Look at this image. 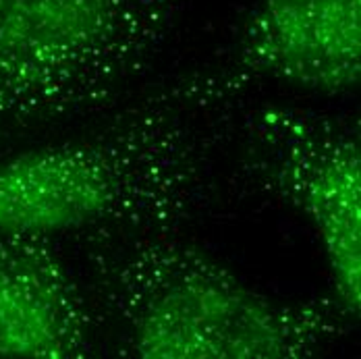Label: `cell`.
Masks as SVG:
<instances>
[{
    "label": "cell",
    "instance_id": "5b68a950",
    "mask_svg": "<svg viewBox=\"0 0 361 359\" xmlns=\"http://www.w3.org/2000/svg\"><path fill=\"white\" fill-rule=\"evenodd\" d=\"M360 77L361 0H257L222 69L183 81L202 107L220 110L259 81L336 96Z\"/></svg>",
    "mask_w": 361,
    "mask_h": 359
},
{
    "label": "cell",
    "instance_id": "6da1fadb",
    "mask_svg": "<svg viewBox=\"0 0 361 359\" xmlns=\"http://www.w3.org/2000/svg\"><path fill=\"white\" fill-rule=\"evenodd\" d=\"M208 112L175 81L102 129L2 162L0 233L52 241L177 231L206 197Z\"/></svg>",
    "mask_w": 361,
    "mask_h": 359
},
{
    "label": "cell",
    "instance_id": "277c9868",
    "mask_svg": "<svg viewBox=\"0 0 361 359\" xmlns=\"http://www.w3.org/2000/svg\"><path fill=\"white\" fill-rule=\"evenodd\" d=\"M245 169L318 235L334 295L349 318L361 308V144L351 125L266 104L247 116Z\"/></svg>",
    "mask_w": 361,
    "mask_h": 359
},
{
    "label": "cell",
    "instance_id": "7a4b0ae2",
    "mask_svg": "<svg viewBox=\"0 0 361 359\" xmlns=\"http://www.w3.org/2000/svg\"><path fill=\"white\" fill-rule=\"evenodd\" d=\"M135 231L92 241L98 295L142 359H305L351 320L330 299L285 301L241 281L175 235Z\"/></svg>",
    "mask_w": 361,
    "mask_h": 359
},
{
    "label": "cell",
    "instance_id": "3957f363",
    "mask_svg": "<svg viewBox=\"0 0 361 359\" xmlns=\"http://www.w3.org/2000/svg\"><path fill=\"white\" fill-rule=\"evenodd\" d=\"M183 0H0V135L104 108L147 71Z\"/></svg>",
    "mask_w": 361,
    "mask_h": 359
},
{
    "label": "cell",
    "instance_id": "8992f818",
    "mask_svg": "<svg viewBox=\"0 0 361 359\" xmlns=\"http://www.w3.org/2000/svg\"><path fill=\"white\" fill-rule=\"evenodd\" d=\"M94 322L52 241L0 233V358L81 359Z\"/></svg>",
    "mask_w": 361,
    "mask_h": 359
}]
</instances>
